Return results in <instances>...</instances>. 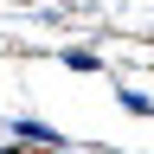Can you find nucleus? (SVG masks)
<instances>
[{"mask_svg":"<svg viewBox=\"0 0 154 154\" xmlns=\"http://www.w3.org/2000/svg\"><path fill=\"white\" fill-rule=\"evenodd\" d=\"M122 109H135V116H154V103H148L141 90H122Z\"/></svg>","mask_w":154,"mask_h":154,"instance_id":"1","label":"nucleus"}]
</instances>
